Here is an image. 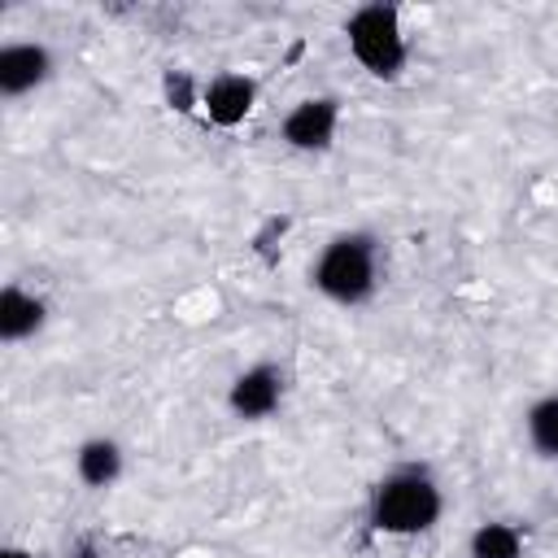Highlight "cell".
<instances>
[{"label":"cell","mask_w":558,"mask_h":558,"mask_svg":"<svg viewBox=\"0 0 558 558\" xmlns=\"http://www.w3.org/2000/svg\"><path fill=\"white\" fill-rule=\"evenodd\" d=\"M44 318H48L44 296H35V292H26L17 283H9L0 292V340L4 344H17V340L35 336L44 327Z\"/></svg>","instance_id":"ba28073f"},{"label":"cell","mask_w":558,"mask_h":558,"mask_svg":"<svg viewBox=\"0 0 558 558\" xmlns=\"http://www.w3.org/2000/svg\"><path fill=\"white\" fill-rule=\"evenodd\" d=\"M344 35H349L353 61H357L366 74H375V78H397V74L405 70L410 48H405V31H401V13H397L392 4L371 0V4L353 9L349 22H344Z\"/></svg>","instance_id":"3957f363"},{"label":"cell","mask_w":558,"mask_h":558,"mask_svg":"<svg viewBox=\"0 0 558 558\" xmlns=\"http://www.w3.org/2000/svg\"><path fill=\"white\" fill-rule=\"evenodd\" d=\"M257 105V83L248 74H214L205 87H201V109L214 126H240Z\"/></svg>","instance_id":"8992f818"},{"label":"cell","mask_w":558,"mask_h":558,"mask_svg":"<svg viewBox=\"0 0 558 558\" xmlns=\"http://www.w3.org/2000/svg\"><path fill=\"white\" fill-rule=\"evenodd\" d=\"M166 96H170L174 109H192V105H201V96H192V83H187L183 74H170V78H166Z\"/></svg>","instance_id":"7c38bea8"},{"label":"cell","mask_w":558,"mask_h":558,"mask_svg":"<svg viewBox=\"0 0 558 558\" xmlns=\"http://www.w3.org/2000/svg\"><path fill=\"white\" fill-rule=\"evenodd\" d=\"M4 558H31L26 549H4Z\"/></svg>","instance_id":"4fadbf2b"},{"label":"cell","mask_w":558,"mask_h":558,"mask_svg":"<svg viewBox=\"0 0 558 558\" xmlns=\"http://www.w3.org/2000/svg\"><path fill=\"white\" fill-rule=\"evenodd\" d=\"M466 549L471 558H523V536L514 523H480Z\"/></svg>","instance_id":"30bf717a"},{"label":"cell","mask_w":558,"mask_h":558,"mask_svg":"<svg viewBox=\"0 0 558 558\" xmlns=\"http://www.w3.org/2000/svg\"><path fill=\"white\" fill-rule=\"evenodd\" d=\"M74 471L87 488H109L118 475H122V445L109 440V436H92L78 445L74 453Z\"/></svg>","instance_id":"9c48e42d"},{"label":"cell","mask_w":558,"mask_h":558,"mask_svg":"<svg viewBox=\"0 0 558 558\" xmlns=\"http://www.w3.org/2000/svg\"><path fill=\"white\" fill-rule=\"evenodd\" d=\"M314 288L336 305H362L379 288V244L366 231L331 235L310 270Z\"/></svg>","instance_id":"7a4b0ae2"},{"label":"cell","mask_w":558,"mask_h":558,"mask_svg":"<svg viewBox=\"0 0 558 558\" xmlns=\"http://www.w3.org/2000/svg\"><path fill=\"white\" fill-rule=\"evenodd\" d=\"M279 401H283V371L270 366V362H257V366L240 371L231 379V392H227L231 414L235 418H248V423L270 418L279 410Z\"/></svg>","instance_id":"5b68a950"},{"label":"cell","mask_w":558,"mask_h":558,"mask_svg":"<svg viewBox=\"0 0 558 558\" xmlns=\"http://www.w3.org/2000/svg\"><path fill=\"white\" fill-rule=\"evenodd\" d=\"M52 74V52L44 44H4L0 48V92L13 100V96H26L35 87H44Z\"/></svg>","instance_id":"52a82bcc"},{"label":"cell","mask_w":558,"mask_h":558,"mask_svg":"<svg viewBox=\"0 0 558 558\" xmlns=\"http://www.w3.org/2000/svg\"><path fill=\"white\" fill-rule=\"evenodd\" d=\"M527 440H532L536 453L558 458V392L554 397H541L527 410Z\"/></svg>","instance_id":"8fae6325"},{"label":"cell","mask_w":558,"mask_h":558,"mask_svg":"<svg viewBox=\"0 0 558 558\" xmlns=\"http://www.w3.org/2000/svg\"><path fill=\"white\" fill-rule=\"evenodd\" d=\"M440 510H445L440 484L418 466H401L384 475L371 493V527L384 536H418L436 527Z\"/></svg>","instance_id":"6da1fadb"},{"label":"cell","mask_w":558,"mask_h":558,"mask_svg":"<svg viewBox=\"0 0 558 558\" xmlns=\"http://www.w3.org/2000/svg\"><path fill=\"white\" fill-rule=\"evenodd\" d=\"M340 126V100L336 96H305L283 118V144L296 153H323L331 148Z\"/></svg>","instance_id":"277c9868"}]
</instances>
